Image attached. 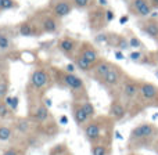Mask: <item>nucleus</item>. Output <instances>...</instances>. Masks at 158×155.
Returning a JSON list of instances; mask_svg holds the SVG:
<instances>
[{
	"label": "nucleus",
	"instance_id": "393cba45",
	"mask_svg": "<svg viewBox=\"0 0 158 155\" xmlns=\"http://www.w3.org/2000/svg\"><path fill=\"white\" fill-rule=\"evenodd\" d=\"M11 114V109L4 101H0V119H7Z\"/></svg>",
	"mask_w": 158,
	"mask_h": 155
},
{
	"label": "nucleus",
	"instance_id": "f03ea898",
	"mask_svg": "<svg viewBox=\"0 0 158 155\" xmlns=\"http://www.w3.org/2000/svg\"><path fill=\"white\" fill-rule=\"evenodd\" d=\"M129 10L136 17L147 18L151 14V11H153V6H151L150 0H131Z\"/></svg>",
	"mask_w": 158,
	"mask_h": 155
},
{
	"label": "nucleus",
	"instance_id": "0eeeda50",
	"mask_svg": "<svg viewBox=\"0 0 158 155\" xmlns=\"http://www.w3.org/2000/svg\"><path fill=\"white\" fill-rule=\"evenodd\" d=\"M156 133V128L151 123H142V125L136 126L133 130L131 132V140L132 141H140V140H146L151 137Z\"/></svg>",
	"mask_w": 158,
	"mask_h": 155
},
{
	"label": "nucleus",
	"instance_id": "c756f323",
	"mask_svg": "<svg viewBox=\"0 0 158 155\" xmlns=\"http://www.w3.org/2000/svg\"><path fill=\"white\" fill-rule=\"evenodd\" d=\"M115 14L112 10H106L104 11V19H106V22H111L112 19H114Z\"/></svg>",
	"mask_w": 158,
	"mask_h": 155
},
{
	"label": "nucleus",
	"instance_id": "a19ab883",
	"mask_svg": "<svg viewBox=\"0 0 158 155\" xmlns=\"http://www.w3.org/2000/svg\"><path fill=\"white\" fill-rule=\"evenodd\" d=\"M2 4H3V0H0V11H2Z\"/></svg>",
	"mask_w": 158,
	"mask_h": 155
},
{
	"label": "nucleus",
	"instance_id": "dca6fc26",
	"mask_svg": "<svg viewBox=\"0 0 158 155\" xmlns=\"http://www.w3.org/2000/svg\"><path fill=\"white\" fill-rule=\"evenodd\" d=\"M139 92H140V84L135 83V82H132V80H128V82L123 83L122 93H123V96H125L128 100L135 98L137 94H139Z\"/></svg>",
	"mask_w": 158,
	"mask_h": 155
},
{
	"label": "nucleus",
	"instance_id": "20e7f679",
	"mask_svg": "<svg viewBox=\"0 0 158 155\" xmlns=\"http://www.w3.org/2000/svg\"><path fill=\"white\" fill-rule=\"evenodd\" d=\"M60 28V24H58V18L54 15L53 13L50 14H43L39 19V29L42 32L46 33H56Z\"/></svg>",
	"mask_w": 158,
	"mask_h": 155
},
{
	"label": "nucleus",
	"instance_id": "c03bdc74",
	"mask_svg": "<svg viewBox=\"0 0 158 155\" xmlns=\"http://www.w3.org/2000/svg\"><path fill=\"white\" fill-rule=\"evenodd\" d=\"M157 54H158V50H157Z\"/></svg>",
	"mask_w": 158,
	"mask_h": 155
},
{
	"label": "nucleus",
	"instance_id": "79ce46f5",
	"mask_svg": "<svg viewBox=\"0 0 158 155\" xmlns=\"http://www.w3.org/2000/svg\"><path fill=\"white\" fill-rule=\"evenodd\" d=\"M128 155H136V154H133V153H132V154H128Z\"/></svg>",
	"mask_w": 158,
	"mask_h": 155
},
{
	"label": "nucleus",
	"instance_id": "5701e85b",
	"mask_svg": "<svg viewBox=\"0 0 158 155\" xmlns=\"http://www.w3.org/2000/svg\"><path fill=\"white\" fill-rule=\"evenodd\" d=\"M8 93V80L4 75H0V98H4Z\"/></svg>",
	"mask_w": 158,
	"mask_h": 155
},
{
	"label": "nucleus",
	"instance_id": "2f4dec72",
	"mask_svg": "<svg viewBox=\"0 0 158 155\" xmlns=\"http://www.w3.org/2000/svg\"><path fill=\"white\" fill-rule=\"evenodd\" d=\"M143 55H142V53L140 51H133V53H131V60L132 61H140V58H142Z\"/></svg>",
	"mask_w": 158,
	"mask_h": 155
},
{
	"label": "nucleus",
	"instance_id": "f704fd0d",
	"mask_svg": "<svg viewBox=\"0 0 158 155\" xmlns=\"http://www.w3.org/2000/svg\"><path fill=\"white\" fill-rule=\"evenodd\" d=\"M115 57H117L118 60H123V58H125V57H123V54H122L121 51H115Z\"/></svg>",
	"mask_w": 158,
	"mask_h": 155
},
{
	"label": "nucleus",
	"instance_id": "412c9836",
	"mask_svg": "<svg viewBox=\"0 0 158 155\" xmlns=\"http://www.w3.org/2000/svg\"><path fill=\"white\" fill-rule=\"evenodd\" d=\"M90 153H92V155H108L110 148H107V145L103 143H96L92 145Z\"/></svg>",
	"mask_w": 158,
	"mask_h": 155
},
{
	"label": "nucleus",
	"instance_id": "f257e3e1",
	"mask_svg": "<svg viewBox=\"0 0 158 155\" xmlns=\"http://www.w3.org/2000/svg\"><path fill=\"white\" fill-rule=\"evenodd\" d=\"M104 128H107V125H103V118H100L97 120H89L87 126L85 128V137L87 139V141H90L92 144L103 143Z\"/></svg>",
	"mask_w": 158,
	"mask_h": 155
},
{
	"label": "nucleus",
	"instance_id": "37998d69",
	"mask_svg": "<svg viewBox=\"0 0 158 155\" xmlns=\"http://www.w3.org/2000/svg\"><path fill=\"white\" fill-rule=\"evenodd\" d=\"M156 75H157V76H158V71H157V72H156Z\"/></svg>",
	"mask_w": 158,
	"mask_h": 155
},
{
	"label": "nucleus",
	"instance_id": "58836bf2",
	"mask_svg": "<svg viewBox=\"0 0 158 155\" xmlns=\"http://www.w3.org/2000/svg\"><path fill=\"white\" fill-rule=\"evenodd\" d=\"M44 103H46V105H47V107H50V105H52V101H50L49 98H46V100H44Z\"/></svg>",
	"mask_w": 158,
	"mask_h": 155
},
{
	"label": "nucleus",
	"instance_id": "bb28decb",
	"mask_svg": "<svg viewBox=\"0 0 158 155\" xmlns=\"http://www.w3.org/2000/svg\"><path fill=\"white\" fill-rule=\"evenodd\" d=\"M82 107H83L85 112L89 115V118H93V116H94L96 112H94V107L92 105V103H89V101H83V103H82Z\"/></svg>",
	"mask_w": 158,
	"mask_h": 155
},
{
	"label": "nucleus",
	"instance_id": "7c9ffc66",
	"mask_svg": "<svg viewBox=\"0 0 158 155\" xmlns=\"http://www.w3.org/2000/svg\"><path fill=\"white\" fill-rule=\"evenodd\" d=\"M3 155H22V154L19 153L17 148H7V150L3 153Z\"/></svg>",
	"mask_w": 158,
	"mask_h": 155
},
{
	"label": "nucleus",
	"instance_id": "39448f33",
	"mask_svg": "<svg viewBox=\"0 0 158 155\" xmlns=\"http://www.w3.org/2000/svg\"><path fill=\"white\" fill-rule=\"evenodd\" d=\"M58 75H60V80L71 90H74V92H83L85 90L83 80L75 74H69V72L64 71V72H58Z\"/></svg>",
	"mask_w": 158,
	"mask_h": 155
},
{
	"label": "nucleus",
	"instance_id": "7ed1b4c3",
	"mask_svg": "<svg viewBox=\"0 0 158 155\" xmlns=\"http://www.w3.org/2000/svg\"><path fill=\"white\" fill-rule=\"evenodd\" d=\"M72 7H74V4H72L71 0H52L50 2V10L57 18L69 15Z\"/></svg>",
	"mask_w": 158,
	"mask_h": 155
},
{
	"label": "nucleus",
	"instance_id": "1a4fd4ad",
	"mask_svg": "<svg viewBox=\"0 0 158 155\" xmlns=\"http://www.w3.org/2000/svg\"><path fill=\"white\" fill-rule=\"evenodd\" d=\"M57 47L64 55H67V57H72L74 53L78 50V42L75 40V39L65 36V38H61L60 40H58Z\"/></svg>",
	"mask_w": 158,
	"mask_h": 155
},
{
	"label": "nucleus",
	"instance_id": "ea45409f",
	"mask_svg": "<svg viewBox=\"0 0 158 155\" xmlns=\"http://www.w3.org/2000/svg\"><path fill=\"white\" fill-rule=\"evenodd\" d=\"M64 155H74V154H72V153H71V151H69V150H67L65 153H64Z\"/></svg>",
	"mask_w": 158,
	"mask_h": 155
},
{
	"label": "nucleus",
	"instance_id": "4468645a",
	"mask_svg": "<svg viewBox=\"0 0 158 155\" xmlns=\"http://www.w3.org/2000/svg\"><path fill=\"white\" fill-rule=\"evenodd\" d=\"M125 115H126V109L123 107V104L119 103V101H112L111 107H110V116L114 118L115 120H121L125 118Z\"/></svg>",
	"mask_w": 158,
	"mask_h": 155
},
{
	"label": "nucleus",
	"instance_id": "9b49d317",
	"mask_svg": "<svg viewBox=\"0 0 158 155\" xmlns=\"http://www.w3.org/2000/svg\"><path fill=\"white\" fill-rule=\"evenodd\" d=\"M139 94L143 97V100L154 101L158 97V87L153 83H148V82H142V83H140Z\"/></svg>",
	"mask_w": 158,
	"mask_h": 155
},
{
	"label": "nucleus",
	"instance_id": "f8f14e48",
	"mask_svg": "<svg viewBox=\"0 0 158 155\" xmlns=\"http://www.w3.org/2000/svg\"><path fill=\"white\" fill-rule=\"evenodd\" d=\"M78 53L81 55H83L86 60H89L92 64H96L98 60H100V57H98V51L92 46V44H89V43H83V44H82V47L79 49Z\"/></svg>",
	"mask_w": 158,
	"mask_h": 155
},
{
	"label": "nucleus",
	"instance_id": "6e6552de",
	"mask_svg": "<svg viewBox=\"0 0 158 155\" xmlns=\"http://www.w3.org/2000/svg\"><path fill=\"white\" fill-rule=\"evenodd\" d=\"M31 84L36 90H44L50 84V76L44 69H35L31 75Z\"/></svg>",
	"mask_w": 158,
	"mask_h": 155
},
{
	"label": "nucleus",
	"instance_id": "473e14b6",
	"mask_svg": "<svg viewBox=\"0 0 158 155\" xmlns=\"http://www.w3.org/2000/svg\"><path fill=\"white\" fill-rule=\"evenodd\" d=\"M17 108H18V97H13V101H11L10 109H11V111H17Z\"/></svg>",
	"mask_w": 158,
	"mask_h": 155
},
{
	"label": "nucleus",
	"instance_id": "6ab92c4d",
	"mask_svg": "<svg viewBox=\"0 0 158 155\" xmlns=\"http://www.w3.org/2000/svg\"><path fill=\"white\" fill-rule=\"evenodd\" d=\"M74 61H75L77 68L81 69V71H83V72H90V69H92V67H93V64L90 63L89 60H86L83 55H81L79 53L77 54V57L74 58Z\"/></svg>",
	"mask_w": 158,
	"mask_h": 155
},
{
	"label": "nucleus",
	"instance_id": "e433bc0d",
	"mask_svg": "<svg viewBox=\"0 0 158 155\" xmlns=\"http://www.w3.org/2000/svg\"><path fill=\"white\" fill-rule=\"evenodd\" d=\"M60 120H61V123H68V119H67V116H61Z\"/></svg>",
	"mask_w": 158,
	"mask_h": 155
},
{
	"label": "nucleus",
	"instance_id": "a211bd4d",
	"mask_svg": "<svg viewBox=\"0 0 158 155\" xmlns=\"http://www.w3.org/2000/svg\"><path fill=\"white\" fill-rule=\"evenodd\" d=\"M33 118H35L36 120H39V122H46L47 119L50 118V112H49V107L46 105V104H39L38 107H36V109L33 111Z\"/></svg>",
	"mask_w": 158,
	"mask_h": 155
},
{
	"label": "nucleus",
	"instance_id": "ddd939ff",
	"mask_svg": "<svg viewBox=\"0 0 158 155\" xmlns=\"http://www.w3.org/2000/svg\"><path fill=\"white\" fill-rule=\"evenodd\" d=\"M142 31L146 33L147 36L153 39H157L158 38V21L157 19H147L146 22H143L140 25Z\"/></svg>",
	"mask_w": 158,
	"mask_h": 155
},
{
	"label": "nucleus",
	"instance_id": "423d86ee",
	"mask_svg": "<svg viewBox=\"0 0 158 155\" xmlns=\"http://www.w3.org/2000/svg\"><path fill=\"white\" fill-rule=\"evenodd\" d=\"M123 80V72L121 68H118L117 65H112L111 69L107 72V75L101 79V83L107 87H117L118 84H121Z\"/></svg>",
	"mask_w": 158,
	"mask_h": 155
},
{
	"label": "nucleus",
	"instance_id": "cd10ccee",
	"mask_svg": "<svg viewBox=\"0 0 158 155\" xmlns=\"http://www.w3.org/2000/svg\"><path fill=\"white\" fill-rule=\"evenodd\" d=\"M129 44H131V49H136V50L143 49V43L136 36H131V38H129Z\"/></svg>",
	"mask_w": 158,
	"mask_h": 155
},
{
	"label": "nucleus",
	"instance_id": "4c0bfd02",
	"mask_svg": "<svg viewBox=\"0 0 158 155\" xmlns=\"http://www.w3.org/2000/svg\"><path fill=\"white\" fill-rule=\"evenodd\" d=\"M2 69H4V61L0 58V71H2Z\"/></svg>",
	"mask_w": 158,
	"mask_h": 155
},
{
	"label": "nucleus",
	"instance_id": "c9c22d12",
	"mask_svg": "<svg viewBox=\"0 0 158 155\" xmlns=\"http://www.w3.org/2000/svg\"><path fill=\"white\" fill-rule=\"evenodd\" d=\"M151 6H153V8H158V0H150Z\"/></svg>",
	"mask_w": 158,
	"mask_h": 155
},
{
	"label": "nucleus",
	"instance_id": "2eb2a0df",
	"mask_svg": "<svg viewBox=\"0 0 158 155\" xmlns=\"http://www.w3.org/2000/svg\"><path fill=\"white\" fill-rule=\"evenodd\" d=\"M72 114H74V119L78 125H83V123H87L90 120L89 115L85 112L82 104H77V103L74 104V107H72Z\"/></svg>",
	"mask_w": 158,
	"mask_h": 155
},
{
	"label": "nucleus",
	"instance_id": "c85d7f7f",
	"mask_svg": "<svg viewBox=\"0 0 158 155\" xmlns=\"http://www.w3.org/2000/svg\"><path fill=\"white\" fill-rule=\"evenodd\" d=\"M17 6L18 4H17L15 0H3L2 10H11V8H15Z\"/></svg>",
	"mask_w": 158,
	"mask_h": 155
},
{
	"label": "nucleus",
	"instance_id": "b1692460",
	"mask_svg": "<svg viewBox=\"0 0 158 155\" xmlns=\"http://www.w3.org/2000/svg\"><path fill=\"white\" fill-rule=\"evenodd\" d=\"M15 128H17V130L21 132V133H27L31 128V122L28 119H18L15 123Z\"/></svg>",
	"mask_w": 158,
	"mask_h": 155
},
{
	"label": "nucleus",
	"instance_id": "9d476101",
	"mask_svg": "<svg viewBox=\"0 0 158 155\" xmlns=\"http://www.w3.org/2000/svg\"><path fill=\"white\" fill-rule=\"evenodd\" d=\"M112 64L107 60H98L96 64H93L92 69H90V75L92 78L97 79V80H101L104 76L107 75V72L111 69Z\"/></svg>",
	"mask_w": 158,
	"mask_h": 155
},
{
	"label": "nucleus",
	"instance_id": "72a5a7b5",
	"mask_svg": "<svg viewBox=\"0 0 158 155\" xmlns=\"http://www.w3.org/2000/svg\"><path fill=\"white\" fill-rule=\"evenodd\" d=\"M64 71L69 72V74H75V65L74 64H68V65H65V69Z\"/></svg>",
	"mask_w": 158,
	"mask_h": 155
},
{
	"label": "nucleus",
	"instance_id": "aec40b11",
	"mask_svg": "<svg viewBox=\"0 0 158 155\" xmlns=\"http://www.w3.org/2000/svg\"><path fill=\"white\" fill-rule=\"evenodd\" d=\"M14 47L13 39L11 36H8V33L0 31V51H8Z\"/></svg>",
	"mask_w": 158,
	"mask_h": 155
},
{
	"label": "nucleus",
	"instance_id": "f3484780",
	"mask_svg": "<svg viewBox=\"0 0 158 155\" xmlns=\"http://www.w3.org/2000/svg\"><path fill=\"white\" fill-rule=\"evenodd\" d=\"M18 33L21 36H25V38L35 36V35H38V27L29 21H24L18 25Z\"/></svg>",
	"mask_w": 158,
	"mask_h": 155
},
{
	"label": "nucleus",
	"instance_id": "a878e982",
	"mask_svg": "<svg viewBox=\"0 0 158 155\" xmlns=\"http://www.w3.org/2000/svg\"><path fill=\"white\" fill-rule=\"evenodd\" d=\"M72 4H74L75 8H79V10H83V8H87L92 3V0H71Z\"/></svg>",
	"mask_w": 158,
	"mask_h": 155
},
{
	"label": "nucleus",
	"instance_id": "4be33fe9",
	"mask_svg": "<svg viewBox=\"0 0 158 155\" xmlns=\"http://www.w3.org/2000/svg\"><path fill=\"white\" fill-rule=\"evenodd\" d=\"M13 139V129L10 126L0 125V141H8Z\"/></svg>",
	"mask_w": 158,
	"mask_h": 155
}]
</instances>
